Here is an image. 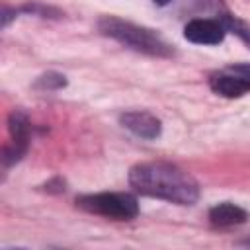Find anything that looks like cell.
Listing matches in <instances>:
<instances>
[{"mask_svg":"<svg viewBox=\"0 0 250 250\" xmlns=\"http://www.w3.org/2000/svg\"><path fill=\"white\" fill-rule=\"evenodd\" d=\"M248 219L246 209L234 205V203H219L215 207H211L209 211V221L215 227H232V225H242Z\"/></svg>","mask_w":250,"mask_h":250,"instance_id":"cell-7","label":"cell"},{"mask_svg":"<svg viewBox=\"0 0 250 250\" xmlns=\"http://www.w3.org/2000/svg\"><path fill=\"white\" fill-rule=\"evenodd\" d=\"M229 68L232 72H236V74H240V76L250 80V64H234V66H229Z\"/></svg>","mask_w":250,"mask_h":250,"instance_id":"cell-10","label":"cell"},{"mask_svg":"<svg viewBox=\"0 0 250 250\" xmlns=\"http://www.w3.org/2000/svg\"><path fill=\"white\" fill-rule=\"evenodd\" d=\"M76 207L94 215L119 219V221H129L139 213L137 199L125 191H102V193L80 195L76 197Z\"/></svg>","mask_w":250,"mask_h":250,"instance_id":"cell-3","label":"cell"},{"mask_svg":"<svg viewBox=\"0 0 250 250\" xmlns=\"http://www.w3.org/2000/svg\"><path fill=\"white\" fill-rule=\"evenodd\" d=\"M100 31L115 41H119L121 45L145 53V55H152V57H170L174 55L172 47L160 37L156 35L152 29L141 27L137 23L113 18V16H105L100 20Z\"/></svg>","mask_w":250,"mask_h":250,"instance_id":"cell-2","label":"cell"},{"mask_svg":"<svg viewBox=\"0 0 250 250\" xmlns=\"http://www.w3.org/2000/svg\"><path fill=\"white\" fill-rule=\"evenodd\" d=\"M129 184L143 195L166 199L178 205H191L199 197L197 182L182 168L168 162L137 164L129 172Z\"/></svg>","mask_w":250,"mask_h":250,"instance_id":"cell-1","label":"cell"},{"mask_svg":"<svg viewBox=\"0 0 250 250\" xmlns=\"http://www.w3.org/2000/svg\"><path fill=\"white\" fill-rule=\"evenodd\" d=\"M225 33L227 27L223 25V21L207 18L191 20L184 27V37L197 45H219L225 39Z\"/></svg>","mask_w":250,"mask_h":250,"instance_id":"cell-4","label":"cell"},{"mask_svg":"<svg viewBox=\"0 0 250 250\" xmlns=\"http://www.w3.org/2000/svg\"><path fill=\"white\" fill-rule=\"evenodd\" d=\"M242 244H248V246H250V238H248V240H244V242H242Z\"/></svg>","mask_w":250,"mask_h":250,"instance_id":"cell-12","label":"cell"},{"mask_svg":"<svg viewBox=\"0 0 250 250\" xmlns=\"http://www.w3.org/2000/svg\"><path fill=\"white\" fill-rule=\"evenodd\" d=\"M64 84H66L64 76H62V74H57V72H47V74H43V76L39 78V82H37V86H41V88H45V90H55V88H61V86H64Z\"/></svg>","mask_w":250,"mask_h":250,"instance_id":"cell-9","label":"cell"},{"mask_svg":"<svg viewBox=\"0 0 250 250\" xmlns=\"http://www.w3.org/2000/svg\"><path fill=\"white\" fill-rule=\"evenodd\" d=\"M121 123L125 129H129L131 133H135L141 139H156L160 135V121L148 113V111H127L121 115Z\"/></svg>","mask_w":250,"mask_h":250,"instance_id":"cell-6","label":"cell"},{"mask_svg":"<svg viewBox=\"0 0 250 250\" xmlns=\"http://www.w3.org/2000/svg\"><path fill=\"white\" fill-rule=\"evenodd\" d=\"M152 2H156V4H158V6H164V4H168V2H170V0H152Z\"/></svg>","mask_w":250,"mask_h":250,"instance_id":"cell-11","label":"cell"},{"mask_svg":"<svg viewBox=\"0 0 250 250\" xmlns=\"http://www.w3.org/2000/svg\"><path fill=\"white\" fill-rule=\"evenodd\" d=\"M221 21H223V25L227 27V31H232L234 35H238V37L250 47V23H246V21L234 18V16H229V14L223 16Z\"/></svg>","mask_w":250,"mask_h":250,"instance_id":"cell-8","label":"cell"},{"mask_svg":"<svg viewBox=\"0 0 250 250\" xmlns=\"http://www.w3.org/2000/svg\"><path fill=\"white\" fill-rule=\"evenodd\" d=\"M209 86L215 94L225 98H240L250 92V80L232 72L230 68L223 72H215L209 76Z\"/></svg>","mask_w":250,"mask_h":250,"instance_id":"cell-5","label":"cell"}]
</instances>
